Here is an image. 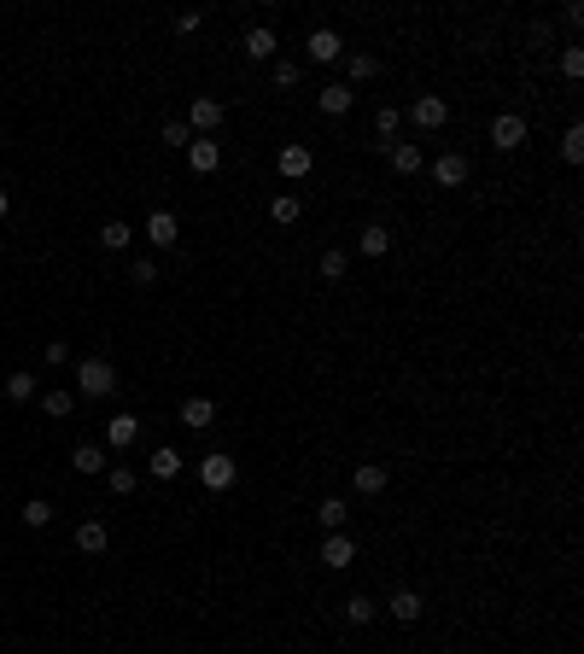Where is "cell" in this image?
Segmentation results:
<instances>
[{
  "instance_id": "1",
  "label": "cell",
  "mask_w": 584,
  "mask_h": 654,
  "mask_svg": "<svg viewBox=\"0 0 584 654\" xmlns=\"http://www.w3.org/2000/svg\"><path fill=\"white\" fill-rule=\"evenodd\" d=\"M76 386H83V398H112V391H117V368L106 357H83V362H76Z\"/></svg>"
},
{
  "instance_id": "2",
  "label": "cell",
  "mask_w": 584,
  "mask_h": 654,
  "mask_svg": "<svg viewBox=\"0 0 584 654\" xmlns=\"http://www.w3.org/2000/svg\"><path fill=\"white\" fill-rule=\"evenodd\" d=\"M491 146H497V153L526 146V117H520V112H497V117H491Z\"/></svg>"
},
{
  "instance_id": "3",
  "label": "cell",
  "mask_w": 584,
  "mask_h": 654,
  "mask_svg": "<svg viewBox=\"0 0 584 654\" xmlns=\"http://www.w3.org/2000/svg\"><path fill=\"white\" fill-rule=\"evenodd\" d=\"M199 479H205V491H228L240 479V468H234V456H223V450H210L205 461H199Z\"/></svg>"
},
{
  "instance_id": "4",
  "label": "cell",
  "mask_w": 584,
  "mask_h": 654,
  "mask_svg": "<svg viewBox=\"0 0 584 654\" xmlns=\"http://www.w3.org/2000/svg\"><path fill=\"white\" fill-rule=\"evenodd\" d=\"M321 567H334V572H345L351 561H357V538H345V532H328V543H321Z\"/></svg>"
},
{
  "instance_id": "5",
  "label": "cell",
  "mask_w": 584,
  "mask_h": 654,
  "mask_svg": "<svg viewBox=\"0 0 584 654\" xmlns=\"http://www.w3.org/2000/svg\"><path fill=\"white\" fill-rule=\"evenodd\" d=\"M445 117H450V106L438 94H421L415 106H409V123L415 129H445Z\"/></svg>"
},
{
  "instance_id": "6",
  "label": "cell",
  "mask_w": 584,
  "mask_h": 654,
  "mask_svg": "<svg viewBox=\"0 0 584 654\" xmlns=\"http://www.w3.org/2000/svg\"><path fill=\"white\" fill-rule=\"evenodd\" d=\"M304 53L316 59V65H334L339 53H345V42H339V29H310V42H304Z\"/></svg>"
},
{
  "instance_id": "7",
  "label": "cell",
  "mask_w": 584,
  "mask_h": 654,
  "mask_svg": "<svg viewBox=\"0 0 584 654\" xmlns=\"http://www.w3.org/2000/svg\"><path fill=\"white\" fill-rule=\"evenodd\" d=\"M386 613H391V619H398V626H415L421 613H427V602H421V590H391Z\"/></svg>"
},
{
  "instance_id": "8",
  "label": "cell",
  "mask_w": 584,
  "mask_h": 654,
  "mask_svg": "<svg viewBox=\"0 0 584 654\" xmlns=\"http://www.w3.org/2000/svg\"><path fill=\"white\" fill-rule=\"evenodd\" d=\"M187 164H193L199 169V176H210V169H217V164H223V140H187Z\"/></svg>"
},
{
  "instance_id": "9",
  "label": "cell",
  "mask_w": 584,
  "mask_h": 654,
  "mask_svg": "<svg viewBox=\"0 0 584 654\" xmlns=\"http://www.w3.org/2000/svg\"><path fill=\"white\" fill-rule=\"evenodd\" d=\"M187 129H199V135H217V129H223V99H193Z\"/></svg>"
},
{
  "instance_id": "10",
  "label": "cell",
  "mask_w": 584,
  "mask_h": 654,
  "mask_svg": "<svg viewBox=\"0 0 584 654\" xmlns=\"http://www.w3.org/2000/svg\"><path fill=\"white\" fill-rule=\"evenodd\" d=\"M135 438H140V415H129V409H123V415L106 421V445H112V450H129Z\"/></svg>"
},
{
  "instance_id": "11",
  "label": "cell",
  "mask_w": 584,
  "mask_h": 654,
  "mask_svg": "<svg viewBox=\"0 0 584 654\" xmlns=\"http://www.w3.org/2000/svg\"><path fill=\"white\" fill-rule=\"evenodd\" d=\"M351 485H357V497H380V491L391 485V474L380 468V461H362L357 474H351Z\"/></svg>"
},
{
  "instance_id": "12",
  "label": "cell",
  "mask_w": 584,
  "mask_h": 654,
  "mask_svg": "<svg viewBox=\"0 0 584 654\" xmlns=\"http://www.w3.org/2000/svg\"><path fill=\"white\" fill-rule=\"evenodd\" d=\"M432 181H438V187H462V181H468V158H462V153L432 158Z\"/></svg>"
},
{
  "instance_id": "13",
  "label": "cell",
  "mask_w": 584,
  "mask_h": 654,
  "mask_svg": "<svg viewBox=\"0 0 584 654\" xmlns=\"http://www.w3.org/2000/svg\"><path fill=\"white\" fill-rule=\"evenodd\" d=\"M386 158H391V169H398V176H421V146H415V140H391Z\"/></svg>"
},
{
  "instance_id": "14",
  "label": "cell",
  "mask_w": 584,
  "mask_h": 654,
  "mask_svg": "<svg viewBox=\"0 0 584 654\" xmlns=\"http://www.w3.org/2000/svg\"><path fill=\"white\" fill-rule=\"evenodd\" d=\"M176 234H181V228H176V217H170V210H153V217H146V240H153L158 251L176 246Z\"/></svg>"
},
{
  "instance_id": "15",
  "label": "cell",
  "mask_w": 584,
  "mask_h": 654,
  "mask_svg": "<svg viewBox=\"0 0 584 654\" xmlns=\"http://www.w3.org/2000/svg\"><path fill=\"white\" fill-rule=\"evenodd\" d=\"M351 99H357V94H351V83H328V88L316 94V106H321L328 117H345V112H351Z\"/></svg>"
},
{
  "instance_id": "16",
  "label": "cell",
  "mask_w": 584,
  "mask_h": 654,
  "mask_svg": "<svg viewBox=\"0 0 584 654\" xmlns=\"http://www.w3.org/2000/svg\"><path fill=\"white\" fill-rule=\"evenodd\" d=\"M210 421H217V404H210V398H187V404H181V427L210 432Z\"/></svg>"
},
{
  "instance_id": "17",
  "label": "cell",
  "mask_w": 584,
  "mask_h": 654,
  "mask_svg": "<svg viewBox=\"0 0 584 654\" xmlns=\"http://www.w3.org/2000/svg\"><path fill=\"white\" fill-rule=\"evenodd\" d=\"M298 217H304V199H298V193H275V199H269V223L292 228Z\"/></svg>"
},
{
  "instance_id": "18",
  "label": "cell",
  "mask_w": 584,
  "mask_h": 654,
  "mask_svg": "<svg viewBox=\"0 0 584 654\" xmlns=\"http://www.w3.org/2000/svg\"><path fill=\"white\" fill-rule=\"evenodd\" d=\"M310 164H316V158H310V146H280V176H287V181H304Z\"/></svg>"
},
{
  "instance_id": "19",
  "label": "cell",
  "mask_w": 584,
  "mask_h": 654,
  "mask_svg": "<svg viewBox=\"0 0 584 654\" xmlns=\"http://www.w3.org/2000/svg\"><path fill=\"white\" fill-rule=\"evenodd\" d=\"M316 520H321L328 532H345V520H351V502H345V497H321V502H316Z\"/></svg>"
},
{
  "instance_id": "20",
  "label": "cell",
  "mask_w": 584,
  "mask_h": 654,
  "mask_svg": "<svg viewBox=\"0 0 584 654\" xmlns=\"http://www.w3.org/2000/svg\"><path fill=\"white\" fill-rule=\"evenodd\" d=\"M275 47H280V35H275L269 24L246 29V59H275Z\"/></svg>"
},
{
  "instance_id": "21",
  "label": "cell",
  "mask_w": 584,
  "mask_h": 654,
  "mask_svg": "<svg viewBox=\"0 0 584 654\" xmlns=\"http://www.w3.org/2000/svg\"><path fill=\"white\" fill-rule=\"evenodd\" d=\"M181 468H187V461H181V450H170V445H158L153 461H146V474H153V479H176Z\"/></svg>"
},
{
  "instance_id": "22",
  "label": "cell",
  "mask_w": 584,
  "mask_h": 654,
  "mask_svg": "<svg viewBox=\"0 0 584 654\" xmlns=\"http://www.w3.org/2000/svg\"><path fill=\"white\" fill-rule=\"evenodd\" d=\"M106 543H112V532L99 526V520H83V526H76V549H83V556H99Z\"/></svg>"
},
{
  "instance_id": "23",
  "label": "cell",
  "mask_w": 584,
  "mask_h": 654,
  "mask_svg": "<svg viewBox=\"0 0 584 654\" xmlns=\"http://www.w3.org/2000/svg\"><path fill=\"white\" fill-rule=\"evenodd\" d=\"M76 468H83V474H106V445H94V438H83V445H76Z\"/></svg>"
},
{
  "instance_id": "24",
  "label": "cell",
  "mask_w": 584,
  "mask_h": 654,
  "mask_svg": "<svg viewBox=\"0 0 584 654\" xmlns=\"http://www.w3.org/2000/svg\"><path fill=\"white\" fill-rule=\"evenodd\" d=\"M345 76H351V83H375V76H380V59L375 53H351L345 59Z\"/></svg>"
},
{
  "instance_id": "25",
  "label": "cell",
  "mask_w": 584,
  "mask_h": 654,
  "mask_svg": "<svg viewBox=\"0 0 584 654\" xmlns=\"http://www.w3.org/2000/svg\"><path fill=\"white\" fill-rule=\"evenodd\" d=\"M375 613H380L375 596H362V590H357V596H345V619H351V626H368Z\"/></svg>"
},
{
  "instance_id": "26",
  "label": "cell",
  "mask_w": 584,
  "mask_h": 654,
  "mask_svg": "<svg viewBox=\"0 0 584 654\" xmlns=\"http://www.w3.org/2000/svg\"><path fill=\"white\" fill-rule=\"evenodd\" d=\"M129 240H135V228L117 223V217H112L106 228H99V246H106V251H129Z\"/></svg>"
},
{
  "instance_id": "27",
  "label": "cell",
  "mask_w": 584,
  "mask_h": 654,
  "mask_svg": "<svg viewBox=\"0 0 584 654\" xmlns=\"http://www.w3.org/2000/svg\"><path fill=\"white\" fill-rule=\"evenodd\" d=\"M561 158H567V164H584V123H567V135H561Z\"/></svg>"
},
{
  "instance_id": "28",
  "label": "cell",
  "mask_w": 584,
  "mask_h": 654,
  "mask_svg": "<svg viewBox=\"0 0 584 654\" xmlns=\"http://www.w3.org/2000/svg\"><path fill=\"white\" fill-rule=\"evenodd\" d=\"M386 246H391V234L380 223H368L362 228V257H386Z\"/></svg>"
},
{
  "instance_id": "29",
  "label": "cell",
  "mask_w": 584,
  "mask_h": 654,
  "mask_svg": "<svg viewBox=\"0 0 584 654\" xmlns=\"http://www.w3.org/2000/svg\"><path fill=\"white\" fill-rule=\"evenodd\" d=\"M70 409H76V391H47L42 398V415H53V421H65Z\"/></svg>"
},
{
  "instance_id": "30",
  "label": "cell",
  "mask_w": 584,
  "mask_h": 654,
  "mask_svg": "<svg viewBox=\"0 0 584 654\" xmlns=\"http://www.w3.org/2000/svg\"><path fill=\"white\" fill-rule=\"evenodd\" d=\"M47 520H53V502H42V497H29V502H24V526H29V532H42V526H47Z\"/></svg>"
},
{
  "instance_id": "31",
  "label": "cell",
  "mask_w": 584,
  "mask_h": 654,
  "mask_svg": "<svg viewBox=\"0 0 584 654\" xmlns=\"http://www.w3.org/2000/svg\"><path fill=\"white\" fill-rule=\"evenodd\" d=\"M106 485H112L117 497H135V485H140V479H135V468H106Z\"/></svg>"
},
{
  "instance_id": "32",
  "label": "cell",
  "mask_w": 584,
  "mask_h": 654,
  "mask_svg": "<svg viewBox=\"0 0 584 654\" xmlns=\"http://www.w3.org/2000/svg\"><path fill=\"white\" fill-rule=\"evenodd\" d=\"M6 398H12V404H29V398H36V374H6Z\"/></svg>"
},
{
  "instance_id": "33",
  "label": "cell",
  "mask_w": 584,
  "mask_h": 654,
  "mask_svg": "<svg viewBox=\"0 0 584 654\" xmlns=\"http://www.w3.org/2000/svg\"><path fill=\"white\" fill-rule=\"evenodd\" d=\"M398 129H404V112H398V106H380V112H375V135H398Z\"/></svg>"
},
{
  "instance_id": "34",
  "label": "cell",
  "mask_w": 584,
  "mask_h": 654,
  "mask_svg": "<svg viewBox=\"0 0 584 654\" xmlns=\"http://www.w3.org/2000/svg\"><path fill=\"white\" fill-rule=\"evenodd\" d=\"M345 269H351L345 251H321V280H345Z\"/></svg>"
},
{
  "instance_id": "35",
  "label": "cell",
  "mask_w": 584,
  "mask_h": 654,
  "mask_svg": "<svg viewBox=\"0 0 584 654\" xmlns=\"http://www.w3.org/2000/svg\"><path fill=\"white\" fill-rule=\"evenodd\" d=\"M561 76H572V83L584 76V47H561Z\"/></svg>"
},
{
  "instance_id": "36",
  "label": "cell",
  "mask_w": 584,
  "mask_h": 654,
  "mask_svg": "<svg viewBox=\"0 0 584 654\" xmlns=\"http://www.w3.org/2000/svg\"><path fill=\"white\" fill-rule=\"evenodd\" d=\"M164 140H170V146H187V140H193L187 117H170V123H164Z\"/></svg>"
},
{
  "instance_id": "37",
  "label": "cell",
  "mask_w": 584,
  "mask_h": 654,
  "mask_svg": "<svg viewBox=\"0 0 584 654\" xmlns=\"http://www.w3.org/2000/svg\"><path fill=\"white\" fill-rule=\"evenodd\" d=\"M129 275H135V287H153V280H158V264H153V257H135V264H129Z\"/></svg>"
},
{
  "instance_id": "38",
  "label": "cell",
  "mask_w": 584,
  "mask_h": 654,
  "mask_svg": "<svg viewBox=\"0 0 584 654\" xmlns=\"http://www.w3.org/2000/svg\"><path fill=\"white\" fill-rule=\"evenodd\" d=\"M275 88H298V65H292V59L275 65Z\"/></svg>"
},
{
  "instance_id": "39",
  "label": "cell",
  "mask_w": 584,
  "mask_h": 654,
  "mask_svg": "<svg viewBox=\"0 0 584 654\" xmlns=\"http://www.w3.org/2000/svg\"><path fill=\"white\" fill-rule=\"evenodd\" d=\"M47 362H53V368H59V362H70V345H65V339H53V345H47Z\"/></svg>"
},
{
  "instance_id": "40",
  "label": "cell",
  "mask_w": 584,
  "mask_h": 654,
  "mask_svg": "<svg viewBox=\"0 0 584 654\" xmlns=\"http://www.w3.org/2000/svg\"><path fill=\"white\" fill-rule=\"evenodd\" d=\"M6 210H12V193H6V187H0V217H6Z\"/></svg>"
}]
</instances>
